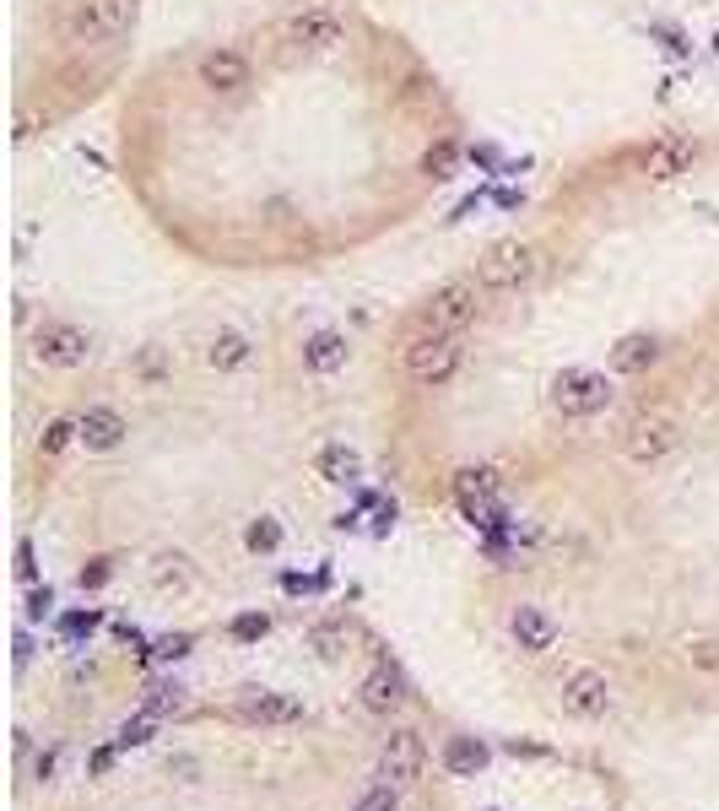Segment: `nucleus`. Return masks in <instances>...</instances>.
I'll list each match as a JSON object with an SVG mask.
<instances>
[{"label": "nucleus", "instance_id": "obj_1", "mask_svg": "<svg viewBox=\"0 0 719 811\" xmlns=\"http://www.w3.org/2000/svg\"><path fill=\"white\" fill-rule=\"evenodd\" d=\"M406 374L417 384H449L465 363V341L460 330H438V325H422L417 336L406 341Z\"/></svg>", "mask_w": 719, "mask_h": 811}, {"label": "nucleus", "instance_id": "obj_2", "mask_svg": "<svg viewBox=\"0 0 719 811\" xmlns=\"http://www.w3.org/2000/svg\"><path fill=\"white\" fill-rule=\"evenodd\" d=\"M536 282V249L525 238H503L476 260V287L482 292H519Z\"/></svg>", "mask_w": 719, "mask_h": 811}, {"label": "nucleus", "instance_id": "obj_3", "mask_svg": "<svg viewBox=\"0 0 719 811\" xmlns=\"http://www.w3.org/2000/svg\"><path fill=\"white\" fill-rule=\"evenodd\" d=\"M552 406L563 411V417H601L611 406V379L595 374V368H563V374L552 379Z\"/></svg>", "mask_w": 719, "mask_h": 811}, {"label": "nucleus", "instance_id": "obj_4", "mask_svg": "<svg viewBox=\"0 0 719 811\" xmlns=\"http://www.w3.org/2000/svg\"><path fill=\"white\" fill-rule=\"evenodd\" d=\"M282 44L287 55H336L346 44V22L330 17V11H298V17L282 22Z\"/></svg>", "mask_w": 719, "mask_h": 811}, {"label": "nucleus", "instance_id": "obj_5", "mask_svg": "<svg viewBox=\"0 0 719 811\" xmlns=\"http://www.w3.org/2000/svg\"><path fill=\"white\" fill-rule=\"evenodd\" d=\"M33 357L44 368H82L92 357V336L82 325H71V319H44L33 330Z\"/></svg>", "mask_w": 719, "mask_h": 811}, {"label": "nucleus", "instance_id": "obj_6", "mask_svg": "<svg viewBox=\"0 0 719 811\" xmlns=\"http://www.w3.org/2000/svg\"><path fill=\"white\" fill-rule=\"evenodd\" d=\"M476 276H460V282H444V287H433V298L422 303V325H438V330H465L476 319Z\"/></svg>", "mask_w": 719, "mask_h": 811}, {"label": "nucleus", "instance_id": "obj_7", "mask_svg": "<svg viewBox=\"0 0 719 811\" xmlns=\"http://www.w3.org/2000/svg\"><path fill=\"white\" fill-rule=\"evenodd\" d=\"M498 471L492 465H465L455 471V498H460V514L471 525H492V509H498Z\"/></svg>", "mask_w": 719, "mask_h": 811}, {"label": "nucleus", "instance_id": "obj_8", "mask_svg": "<svg viewBox=\"0 0 719 811\" xmlns=\"http://www.w3.org/2000/svg\"><path fill=\"white\" fill-rule=\"evenodd\" d=\"M692 163H698V146L682 141V136H655L638 152V168H644V179L655 184H676L682 174H692Z\"/></svg>", "mask_w": 719, "mask_h": 811}, {"label": "nucleus", "instance_id": "obj_9", "mask_svg": "<svg viewBox=\"0 0 719 811\" xmlns=\"http://www.w3.org/2000/svg\"><path fill=\"white\" fill-rule=\"evenodd\" d=\"M195 76H201L206 92H217V98H233V92L249 87V55H238V49H206L201 60H195Z\"/></svg>", "mask_w": 719, "mask_h": 811}, {"label": "nucleus", "instance_id": "obj_10", "mask_svg": "<svg viewBox=\"0 0 719 811\" xmlns=\"http://www.w3.org/2000/svg\"><path fill=\"white\" fill-rule=\"evenodd\" d=\"M676 422L671 417H638L633 428H628V438H622V449H628V460L633 465H655V460H665L676 449Z\"/></svg>", "mask_w": 719, "mask_h": 811}, {"label": "nucleus", "instance_id": "obj_11", "mask_svg": "<svg viewBox=\"0 0 719 811\" xmlns=\"http://www.w3.org/2000/svg\"><path fill=\"white\" fill-rule=\"evenodd\" d=\"M606 703H611V687H606L601 671L579 666V671L563 676V709L574 714V720H601Z\"/></svg>", "mask_w": 719, "mask_h": 811}, {"label": "nucleus", "instance_id": "obj_12", "mask_svg": "<svg viewBox=\"0 0 719 811\" xmlns=\"http://www.w3.org/2000/svg\"><path fill=\"white\" fill-rule=\"evenodd\" d=\"M119 17H125V11H109L103 0H71L60 33L71 38V44H103V38L119 28Z\"/></svg>", "mask_w": 719, "mask_h": 811}, {"label": "nucleus", "instance_id": "obj_13", "mask_svg": "<svg viewBox=\"0 0 719 811\" xmlns=\"http://www.w3.org/2000/svg\"><path fill=\"white\" fill-rule=\"evenodd\" d=\"M422 763H428V747H422L417 730H395L390 741H384V757H379V774L390 784H411L422 774Z\"/></svg>", "mask_w": 719, "mask_h": 811}, {"label": "nucleus", "instance_id": "obj_14", "mask_svg": "<svg viewBox=\"0 0 719 811\" xmlns=\"http://www.w3.org/2000/svg\"><path fill=\"white\" fill-rule=\"evenodd\" d=\"M76 433H82L87 449H98V455H103V449H119V444H125L130 422L119 417L114 406H87L82 417H76Z\"/></svg>", "mask_w": 719, "mask_h": 811}, {"label": "nucleus", "instance_id": "obj_15", "mask_svg": "<svg viewBox=\"0 0 719 811\" xmlns=\"http://www.w3.org/2000/svg\"><path fill=\"white\" fill-rule=\"evenodd\" d=\"M357 698H363V709H374V714H395L406 703V676L395 666H374L363 676V687H357Z\"/></svg>", "mask_w": 719, "mask_h": 811}, {"label": "nucleus", "instance_id": "obj_16", "mask_svg": "<svg viewBox=\"0 0 719 811\" xmlns=\"http://www.w3.org/2000/svg\"><path fill=\"white\" fill-rule=\"evenodd\" d=\"M509 633H514V644H519V649L541 655V649H552V644H557V617H552L547 606H519V611H514V622H509Z\"/></svg>", "mask_w": 719, "mask_h": 811}, {"label": "nucleus", "instance_id": "obj_17", "mask_svg": "<svg viewBox=\"0 0 719 811\" xmlns=\"http://www.w3.org/2000/svg\"><path fill=\"white\" fill-rule=\"evenodd\" d=\"M660 363V341L649 336V330H633V336H622L617 347H611V374H649V368Z\"/></svg>", "mask_w": 719, "mask_h": 811}, {"label": "nucleus", "instance_id": "obj_18", "mask_svg": "<svg viewBox=\"0 0 719 811\" xmlns=\"http://www.w3.org/2000/svg\"><path fill=\"white\" fill-rule=\"evenodd\" d=\"M244 720H255V725H292V720H303V703L287 698V693L249 687V693H244Z\"/></svg>", "mask_w": 719, "mask_h": 811}, {"label": "nucleus", "instance_id": "obj_19", "mask_svg": "<svg viewBox=\"0 0 719 811\" xmlns=\"http://www.w3.org/2000/svg\"><path fill=\"white\" fill-rule=\"evenodd\" d=\"M249 357H255V341L233 325H222L217 336L206 341V363L217 368V374H238V368H249Z\"/></svg>", "mask_w": 719, "mask_h": 811}, {"label": "nucleus", "instance_id": "obj_20", "mask_svg": "<svg viewBox=\"0 0 719 811\" xmlns=\"http://www.w3.org/2000/svg\"><path fill=\"white\" fill-rule=\"evenodd\" d=\"M487 763H492V747H487V741H476V736H449V741H444V768H449L455 779H476Z\"/></svg>", "mask_w": 719, "mask_h": 811}, {"label": "nucleus", "instance_id": "obj_21", "mask_svg": "<svg viewBox=\"0 0 719 811\" xmlns=\"http://www.w3.org/2000/svg\"><path fill=\"white\" fill-rule=\"evenodd\" d=\"M303 363H309L314 374H336V368H346V336L341 330H314V336L303 341Z\"/></svg>", "mask_w": 719, "mask_h": 811}, {"label": "nucleus", "instance_id": "obj_22", "mask_svg": "<svg viewBox=\"0 0 719 811\" xmlns=\"http://www.w3.org/2000/svg\"><path fill=\"white\" fill-rule=\"evenodd\" d=\"M314 471L325 476V482H336V487H352L357 476H363V455H357V449H346V444H325L314 455Z\"/></svg>", "mask_w": 719, "mask_h": 811}, {"label": "nucleus", "instance_id": "obj_23", "mask_svg": "<svg viewBox=\"0 0 719 811\" xmlns=\"http://www.w3.org/2000/svg\"><path fill=\"white\" fill-rule=\"evenodd\" d=\"M417 174L428 179V184H449L460 174V141H449V136H438L428 152H422V163H417Z\"/></svg>", "mask_w": 719, "mask_h": 811}, {"label": "nucleus", "instance_id": "obj_24", "mask_svg": "<svg viewBox=\"0 0 719 811\" xmlns=\"http://www.w3.org/2000/svg\"><path fill=\"white\" fill-rule=\"evenodd\" d=\"M244 547L255 557H271L276 547H282V520H271V514H260V520L244 525Z\"/></svg>", "mask_w": 719, "mask_h": 811}, {"label": "nucleus", "instance_id": "obj_25", "mask_svg": "<svg viewBox=\"0 0 719 811\" xmlns=\"http://www.w3.org/2000/svg\"><path fill=\"white\" fill-rule=\"evenodd\" d=\"M309 649L319 660H341L346 655V628H336V622H319V628H309Z\"/></svg>", "mask_w": 719, "mask_h": 811}, {"label": "nucleus", "instance_id": "obj_26", "mask_svg": "<svg viewBox=\"0 0 719 811\" xmlns=\"http://www.w3.org/2000/svg\"><path fill=\"white\" fill-rule=\"evenodd\" d=\"M76 438H82V433H76V422H49V428L44 433H38V449H44V455H65V449H71L76 444Z\"/></svg>", "mask_w": 719, "mask_h": 811}, {"label": "nucleus", "instance_id": "obj_27", "mask_svg": "<svg viewBox=\"0 0 719 811\" xmlns=\"http://www.w3.org/2000/svg\"><path fill=\"white\" fill-rule=\"evenodd\" d=\"M184 709V693L179 687H146V714H157V720H163V714H179Z\"/></svg>", "mask_w": 719, "mask_h": 811}, {"label": "nucleus", "instance_id": "obj_28", "mask_svg": "<svg viewBox=\"0 0 719 811\" xmlns=\"http://www.w3.org/2000/svg\"><path fill=\"white\" fill-rule=\"evenodd\" d=\"M157 736V714H136V720L119 725V747H146Z\"/></svg>", "mask_w": 719, "mask_h": 811}, {"label": "nucleus", "instance_id": "obj_29", "mask_svg": "<svg viewBox=\"0 0 719 811\" xmlns=\"http://www.w3.org/2000/svg\"><path fill=\"white\" fill-rule=\"evenodd\" d=\"M687 660H692L698 671H719V638H709V633H703V638H687Z\"/></svg>", "mask_w": 719, "mask_h": 811}, {"label": "nucleus", "instance_id": "obj_30", "mask_svg": "<svg viewBox=\"0 0 719 811\" xmlns=\"http://www.w3.org/2000/svg\"><path fill=\"white\" fill-rule=\"evenodd\" d=\"M271 633V617L265 611H244V617H233V638L238 644H255V638Z\"/></svg>", "mask_w": 719, "mask_h": 811}, {"label": "nucleus", "instance_id": "obj_31", "mask_svg": "<svg viewBox=\"0 0 719 811\" xmlns=\"http://www.w3.org/2000/svg\"><path fill=\"white\" fill-rule=\"evenodd\" d=\"M352 811H401V795H395V784H379V790H368Z\"/></svg>", "mask_w": 719, "mask_h": 811}, {"label": "nucleus", "instance_id": "obj_32", "mask_svg": "<svg viewBox=\"0 0 719 811\" xmlns=\"http://www.w3.org/2000/svg\"><path fill=\"white\" fill-rule=\"evenodd\" d=\"M109 557H92V563L82 568V574H76V584H82V590H103V584H109Z\"/></svg>", "mask_w": 719, "mask_h": 811}, {"label": "nucleus", "instance_id": "obj_33", "mask_svg": "<svg viewBox=\"0 0 719 811\" xmlns=\"http://www.w3.org/2000/svg\"><path fill=\"white\" fill-rule=\"evenodd\" d=\"M136 374H141L146 384H157V379H163V352L146 347V352H141V363H136Z\"/></svg>", "mask_w": 719, "mask_h": 811}, {"label": "nucleus", "instance_id": "obj_34", "mask_svg": "<svg viewBox=\"0 0 719 811\" xmlns=\"http://www.w3.org/2000/svg\"><path fill=\"white\" fill-rule=\"evenodd\" d=\"M179 655H190V633H173L157 644V660H179Z\"/></svg>", "mask_w": 719, "mask_h": 811}, {"label": "nucleus", "instance_id": "obj_35", "mask_svg": "<svg viewBox=\"0 0 719 811\" xmlns=\"http://www.w3.org/2000/svg\"><path fill=\"white\" fill-rule=\"evenodd\" d=\"M17 579H38V563H33V541H17Z\"/></svg>", "mask_w": 719, "mask_h": 811}, {"label": "nucleus", "instance_id": "obj_36", "mask_svg": "<svg viewBox=\"0 0 719 811\" xmlns=\"http://www.w3.org/2000/svg\"><path fill=\"white\" fill-rule=\"evenodd\" d=\"M49 606H55V590H33L28 595V617H44Z\"/></svg>", "mask_w": 719, "mask_h": 811}, {"label": "nucleus", "instance_id": "obj_37", "mask_svg": "<svg viewBox=\"0 0 719 811\" xmlns=\"http://www.w3.org/2000/svg\"><path fill=\"white\" fill-rule=\"evenodd\" d=\"M55 763H60V752H44V757H38V779H49V774H55Z\"/></svg>", "mask_w": 719, "mask_h": 811}]
</instances>
